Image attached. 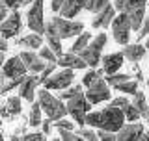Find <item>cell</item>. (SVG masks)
Returning a JSON list of instances; mask_svg holds the SVG:
<instances>
[{
    "instance_id": "1",
    "label": "cell",
    "mask_w": 149,
    "mask_h": 141,
    "mask_svg": "<svg viewBox=\"0 0 149 141\" xmlns=\"http://www.w3.org/2000/svg\"><path fill=\"white\" fill-rule=\"evenodd\" d=\"M125 123V115L119 108L116 106H104L99 111H88L84 115V124L90 128H101V130H110V132H118Z\"/></svg>"
},
{
    "instance_id": "2",
    "label": "cell",
    "mask_w": 149,
    "mask_h": 141,
    "mask_svg": "<svg viewBox=\"0 0 149 141\" xmlns=\"http://www.w3.org/2000/svg\"><path fill=\"white\" fill-rule=\"evenodd\" d=\"M82 30H84V22L73 21V19H65L62 15L50 17V21L45 24V35H54L60 41L77 37Z\"/></svg>"
},
{
    "instance_id": "3",
    "label": "cell",
    "mask_w": 149,
    "mask_h": 141,
    "mask_svg": "<svg viewBox=\"0 0 149 141\" xmlns=\"http://www.w3.org/2000/svg\"><path fill=\"white\" fill-rule=\"evenodd\" d=\"M36 95H37V104H39L41 111H45V115L49 117L50 121H56L60 117L67 115V110H65V102L60 100L58 97L50 95V89H41L37 91L36 89Z\"/></svg>"
},
{
    "instance_id": "4",
    "label": "cell",
    "mask_w": 149,
    "mask_h": 141,
    "mask_svg": "<svg viewBox=\"0 0 149 141\" xmlns=\"http://www.w3.org/2000/svg\"><path fill=\"white\" fill-rule=\"evenodd\" d=\"M106 41H108L106 34H104V32H101V34H97L95 37H91L90 43H88L80 52H78V56L86 62V65L90 69H95L97 65H99L101 58H102V48L106 46Z\"/></svg>"
},
{
    "instance_id": "5",
    "label": "cell",
    "mask_w": 149,
    "mask_h": 141,
    "mask_svg": "<svg viewBox=\"0 0 149 141\" xmlns=\"http://www.w3.org/2000/svg\"><path fill=\"white\" fill-rule=\"evenodd\" d=\"M65 110H67V115H71V119L74 121V124L84 126V115L91 110V104L88 102V98L84 97L82 91L65 100Z\"/></svg>"
},
{
    "instance_id": "6",
    "label": "cell",
    "mask_w": 149,
    "mask_h": 141,
    "mask_svg": "<svg viewBox=\"0 0 149 141\" xmlns=\"http://www.w3.org/2000/svg\"><path fill=\"white\" fill-rule=\"evenodd\" d=\"M112 26V37H114V41L118 45H127L130 41V22H129V17L125 11H118L114 15L110 22Z\"/></svg>"
},
{
    "instance_id": "7",
    "label": "cell",
    "mask_w": 149,
    "mask_h": 141,
    "mask_svg": "<svg viewBox=\"0 0 149 141\" xmlns=\"http://www.w3.org/2000/svg\"><path fill=\"white\" fill-rule=\"evenodd\" d=\"M74 82V70L69 69V67H63L62 70H52V73L47 76L41 86L45 89H54V91H60V89L71 86Z\"/></svg>"
},
{
    "instance_id": "8",
    "label": "cell",
    "mask_w": 149,
    "mask_h": 141,
    "mask_svg": "<svg viewBox=\"0 0 149 141\" xmlns=\"http://www.w3.org/2000/svg\"><path fill=\"white\" fill-rule=\"evenodd\" d=\"M26 24L30 32L43 35L45 34V13H43V0H32L26 11Z\"/></svg>"
},
{
    "instance_id": "9",
    "label": "cell",
    "mask_w": 149,
    "mask_h": 141,
    "mask_svg": "<svg viewBox=\"0 0 149 141\" xmlns=\"http://www.w3.org/2000/svg\"><path fill=\"white\" fill-rule=\"evenodd\" d=\"M84 97H86L88 102L93 106V104H101V102H104V100H110L112 91H110V86L104 82V78L97 76L90 86H88V91H84Z\"/></svg>"
},
{
    "instance_id": "10",
    "label": "cell",
    "mask_w": 149,
    "mask_h": 141,
    "mask_svg": "<svg viewBox=\"0 0 149 141\" xmlns=\"http://www.w3.org/2000/svg\"><path fill=\"white\" fill-rule=\"evenodd\" d=\"M146 139H147L146 128L138 121L129 123V124L123 123V126L116 132V141H146Z\"/></svg>"
},
{
    "instance_id": "11",
    "label": "cell",
    "mask_w": 149,
    "mask_h": 141,
    "mask_svg": "<svg viewBox=\"0 0 149 141\" xmlns=\"http://www.w3.org/2000/svg\"><path fill=\"white\" fill-rule=\"evenodd\" d=\"M21 28H22L21 13H19V9H11V13L6 15V19L0 22V35L4 39H13L15 35H19Z\"/></svg>"
},
{
    "instance_id": "12",
    "label": "cell",
    "mask_w": 149,
    "mask_h": 141,
    "mask_svg": "<svg viewBox=\"0 0 149 141\" xmlns=\"http://www.w3.org/2000/svg\"><path fill=\"white\" fill-rule=\"evenodd\" d=\"M37 86H39V78H37L36 73H30L28 76L24 74L22 80H21V84H19V97L24 98V100H28V102H32L36 98Z\"/></svg>"
},
{
    "instance_id": "13",
    "label": "cell",
    "mask_w": 149,
    "mask_h": 141,
    "mask_svg": "<svg viewBox=\"0 0 149 141\" xmlns=\"http://www.w3.org/2000/svg\"><path fill=\"white\" fill-rule=\"evenodd\" d=\"M19 58L22 59V63H24V67H26V73H36V74H39L41 73V69L47 65L45 59H41L39 58V54H36L34 50H22L21 54H19Z\"/></svg>"
},
{
    "instance_id": "14",
    "label": "cell",
    "mask_w": 149,
    "mask_h": 141,
    "mask_svg": "<svg viewBox=\"0 0 149 141\" xmlns=\"http://www.w3.org/2000/svg\"><path fill=\"white\" fill-rule=\"evenodd\" d=\"M0 69H2V73L6 74L8 78H19V76H24L26 74V67H24V63H22V59L19 58V56L4 59V63H2Z\"/></svg>"
},
{
    "instance_id": "15",
    "label": "cell",
    "mask_w": 149,
    "mask_h": 141,
    "mask_svg": "<svg viewBox=\"0 0 149 141\" xmlns=\"http://www.w3.org/2000/svg\"><path fill=\"white\" fill-rule=\"evenodd\" d=\"M116 13L118 11H116L114 6L108 2L102 9H99V11L95 13V17H93V21H91V26L97 28V30H106V28L110 26V22H112V19H114Z\"/></svg>"
},
{
    "instance_id": "16",
    "label": "cell",
    "mask_w": 149,
    "mask_h": 141,
    "mask_svg": "<svg viewBox=\"0 0 149 141\" xmlns=\"http://www.w3.org/2000/svg\"><path fill=\"white\" fill-rule=\"evenodd\" d=\"M56 65H60V67H69V69H73V70L86 69L88 67L86 62H84L78 54H74V52H67V54L62 52L60 56H56Z\"/></svg>"
},
{
    "instance_id": "17",
    "label": "cell",
    "mask_w": 149,
    "mask_h": 141,
    "mask_svg": "<svg viewBox=\"0 0 149 141\" xmlns=\"http://www.w3.org/2000/svg\"><path fill=\"white\" fill-rule=\"evenodd\" d=\"M99 63L102 65V73L112 74V73H116V70L121 69V65L125 63V58H123L121 52H114V54H106L104 58H101Z\"/></svg>"
},
{
    "instance_id": "18",
    "label": "cell",
    "mask_w": 149,
    "mask_h": 141,
    "mask_svg": "<svg viewBox=\"0 0 149 141\" xmlns=\"http://www.w3.org/2000/svg\"><path fill=\"white\" fill-rule=\"evenodd\" d=\"M121 54H123L125 59H129V62L136 63V62H142L143 58H146V45L142 43H134V45H123V50H121Z\"/></svg>"
},
{
    "instance_id": "19",
    "label": "cell",
    "mask_w": 149,
    "mask_h": 141,
    "mask_svg": "<svg viewBox=\"0 0 149 141\" xmlns=\"http://www.w3.org/2000/svg\"><path fill=\"white\" fill-rule=\"evenodd\" d=\"M21 97H9L6 102H4V106H0V117H4V119H11V117L19 115L22 111V106H21Z\"/></svg>"
},
{
    "instance_id": "20",
    "label": "cell",
    "mask_w": 149,
    "mask_h": 141,
    "mask_svg": "<svg viewBox=\"0 0 149 141\" xmlns=\"http://www.w3.org/2000/svg\"><path fill=\"white\" fill-rule=\"evenodd\" d=\"M82 9H84V0H63L58 13L65 19H74Z\"/></svg>"
},
{
    "instance_id": "21",
    "label": "cell",
    "mask_w": 149,
    "mask_h": 141,
    "mask_svg": "<svg viewBox=\"0 0 149 141\" xmlns=\"http://www.w3.org/2000/svg\"><path fill=\"white\" fill-rule=\"evenodd\" d=\"M15 43H17V46H24V48H28V50H37L41 45H43V35H39V34L34 32V34L19 37Z\"/></svg>"
},
{
    "instance_id": "22",
    "label": "cell",
    "mask_w": 149,
    "mask_h": 141,
    "mask_svg": "<svg viewBox=\"0 0 149 141\" xmlns=\"http://www.w3.org/2000/svg\"><path fill=\"white\" fill-rule=\"evenodd\" d=\"M134 100H132V106L138 110L140 113V119H149V106H147V98H146V93L140 91V89H136V93H134Z\"/></svg>"
},
{
    "instance_id": "23",
    "label": "cell",
    "mask_w": 149,
    "mask_h": 141,
    "mask_svg": "<svg viewBox=\"0 0 149 141\" xmlns=\"http://www.w3.org/2000/svg\"><path fill=\"white\" fill-rule=\"evenodd\" d=\"M127 17L130 22V30L138 32V28L142 26L143 19H146V6H140V8H134L130 11H127Z\"/></svg>"
},
{
    "instance_id": "24",
    "label": "cell",
    "mask_w": 149,
    "mask_h": 141,
    "mask_svg": "<svg viewBox=\"0 0 149 141\" xmlns=\"http://www.w3.org/2000/svg\"><path fill=\"white\" fill-rule=\"evenodd\" d=\"M138 86H140V82L136 78H127V80H121V82H118V84H114V89H118V91H121V93H125V95H134L136 93V89H138Z\"/></svg>"
},
{
    "instance_id": "25",
    "label": "cell",
    "mask_w": 149,
    "mask_h": 141,
    "mask_svg": "<svg viewBox=\"0 0 149 141\" xmlns=\"http://www.w3.org/2000/svg\"><path fill=\"white\" fill-rule=\"evenodd\" d=\"M90 39H91V32H80V34L77 35V39H74V43L71 45V50L69 52H74V54H78L80 50L86 46L88 43H90Z\"/></svg>"
},
{
    "instance_id": "26",
    "label": "cell",
    "mask_w": 149,
    "mask_h": 141,
    "mask_svg": "<svg viewBox=\"0 0 149 141\" xmlns=\"http://www.w3.org/2000/svg\"><path fill=\"white\" fill-rule=\"evenodd\" d=\"M41 108L37 102L32 100V108H30V115H28V123H30V126H39L41 124Z\"/></svg>"
},
{
    "instance_id": "27",
    "label": "cell",
    "mask_w": 149,
    "mask_h": 141,
    "mask_svg": "<svg viewBox=\"0 0 149 141\" xmlns=\"http://www.w3.org/2000/svg\"><path fill=\"white\" fill-rule=\"evenodd\" d=\"M110 0H84V9H88V11H91V13H97Z\"/></svg>"
},
{
    "instance_id": "28",
    "label": "cell",
    "mask_w": 149,
    "mask_h": 141,
    "mask_svg": "<svg viewBox=\"0 0 149 141\" xmlns=\"http://www.w3.org/2000/svg\"><path fill=\"white\" fill-rule=\"evenodd\" d=\"M47 37V46H49L50 50L56 54V56H60L63 52V48H62V41L58 39V37H54V35H45Z\"/></svg>"
},
{
    "instance_id": "29",
    "label": "cell",
    "mask_w": 149,
    "mask_h": 141,
    "mask_svg": "<svg viewBox=\"0 0 149 141\" xmlns=\"http://www.w3.org/2000/svg\"><path fill=\"white\" fill-rule=\"evenodd\" d=\"M32 0H0V6L6 9H19L22 6H30Z\"/></svg>"
},
{
    "instance_id": "30",
    "label": "cell",
    "mask_w": 149,
    "mask_h": 141,
    "mask_svg": "<svg viewBox=\"0 0 149 141\" xmlns=\"http://www.w3.org/2000/svg\"><path fill=\"white\" fill-rule=\"evenodd\" d=\"M77 135H80V139H86V141H97V134L93 132L91 128H86V124L80 126V128H74Z\"/></svg>"
},
{
    "instance_id": "31",
    "label": "cell",
    "mask_w": 149,
    "mask_h": 141,
    "mask_svg": "<svg viewBox=\"0 0 149 141\" xmlns=\"http://www.w3.org/2000/svg\"><path fill=\"white\" fill-rule=\"evenodd\" d=\"M123 115H125V121H130V123H134V121H140V113L138 110L132 106V102L123 110Z\"/></svg>"
},
{
    "instance_id": "32",
    "label": "cell",
    "mask_w": 149,
    "mask_h": 141,
    "mask_svg": "<svg viewBox=\"0 0 149 141\" xmlns=\"http://www.w3.org/2000/svg\"><path fill=\"white\" fill-rule=\"evenodd\" d=\"M60 139L63 141H80V135H77L74 130H67V128H58Z\"/></svg>"
},
{
    "instance_id": "33",
    "label": "cell",
    "mask_w": 149,
    "mask_h": 141,
    "mask_svg": "<svg viewBox=\"0 0 149 141\" xmlns=\"http://www.w3.org/2000/svg\"><path fill=\"white\" fill-rule=\"evenodd\" d=\"M39 58L45 59V62H56V54H54L47 45H45V46H43V45L39 46Z\"/></svg>"
},
{
    "instance_id": "34",
    "label": "cell",
    "mask_w": 149,
    "mask_h": 141,
    "mask_svg": "<svg viewBox=\"0 0 149 141\" xmlns=\"http://www.w3.org/2000/svg\"><path fill=\"white\" fill-rule=\"evenodd\" d=\"M19 139H24V141H45L47 135L43 132H30L26 135H19Z\"/></svg>"
},
{
    "instance_id": "35",
    "label": "cell",
    "mask_w": 149,
    "mask_h": 141,
    "mask_svg": "<svg viewBox=\"0 0 149 141\" xmlns=\"http://www.w3.org/2000/svg\"><path fill=\"white\" fill-rule=\"evenodd\" d=\"M99 132H95L97 134V139H101V141H116V132H110V130H101V128H97Z\"/></svg>"
},
{
    "instance_id": "36",
    "label": "cell",
    "mask_w": 149,
    "mask_h": 141,
    "mask_svg": "<svg viewBox=\"0 0 149 141\" xmlns=\"http://www.w3.org/2000/svg\"><path fill=\"white\" fill-rule=\"evenodd\" d=\"M146 4H147V0H125V8H123V11L127 13V11H130V9L140 8V6H146Z\"/></svg>"
},
{
    "instance_id": "37",
    "label": "cell",
    "mask_w": 149,
    "mask_h": 141,
    "mask_svg": "<svg viewBox=\"0 0 149 141\" xmlns=\"http://www.w3.org/2000/svg\"><path fill=\"white\" fill-rule=\"evenodd\" d=\"M110 104H112V106H116V108H119V110L123 111L125 108H127V106L130 104V100H129L127 97H118V98H114V100H112Z\"/></svg>"
},
{
    "instance_id": "38",
    "label": "cell",
    "mask_w": 149,
    "mask_h": 141,
    "mask_svg": "<svg viewBox=\"0 0 149 141\" xmlns=\"http://www.w3.org/2000/svg\"><path fill=\"white\" fill-rule=\"evenodd\" d=\"M97 76H99V73H97V70H88V73L82 76V86H86V87H88Z\"/></svg>"
},
{
    "instance_id": "39",
    "label": "cell",
    "mask_w": 149,
    "mask_h": 141,
    "mask_svg": "<svg viewBox=\"0 0 149 141\" xmlns=\"http://www.w3.org/2000/svg\"><path fill=\"white\" fill-rule=\"evenodd\" d=\"M147 32H149V19L146 17V19H143V22H142V26L138 28V41H142L143 37L147 35Z\"/></svg>"
},
{
    "instance_id": "40",
    "label": "cell",
    "mask_w": 149,
    "mask_h": 141,
    "mask_svg": "<svg viewBox=\"0 0 149 141\" xmlns=\"http://www.w3.org/2000/svg\"><path fill=\"white\" fill-rule=\"evenodd\" d=\"M50 123H52V121H50L49 117H47V121H43V119H41V126H43V134H45V135H49V134H50V130H52V126H50Z\"/></svg>"
},
{
    "instance_id": "41",
    "label": "cell",
    "mask_w": 149,
    "mask_h": 141,
    "mask_svg": "<svg viewBox=\"0 0 149 141\" xmlns=\"http://www.w3.org/2000/svg\"><path fill=\"white\" fill-rule=\"evenodd\" d=\"M62 2L63 0H52V2H50V9H52L54 13H58L60 8H62Z\"/></svg>"
},
{
    "instance_id": "42",
    "label": "cell",
    "mask_w": 149,
    "mask_h": 141,
    "mask_svg": "<svg viewBox=\"0 0 149 141\" xmlns=\"http://www.w3.org/2000/svg\"><path fill=\"white\" fill-rule=\"evenodd\" d=\"M134 70H136V80H138L140 84H142V82H143V74H142V69L138 67V62L134 63Z\"/></svg>"
},
{
    "instance_id": "43",
    "label": "cell",
    "mask_w": 149,
    "mask_h": 141,
    "mask_svg": "<svg viewBox=\"0 0 149 141\" xmlns=\"http://www.w3.org/2000/svg\"><path fill=\"white\" fill-rule=\"evenodd\" d=\"M8 48H9V45H8V39H4V37L0 35V52H6Z\"/></svg>"
},
{
    "instance_id": "44",
    "label": "cell",
    "mask_w": 149,
    "mask_h": 141,
    "mask_svg": "<svg viewBox=\"0 0 149 141\" xmlns=\"http://www.w3.org/2000/svg\"><path fill=\"white\" fill-rule=\"evenodd\" d=\"M6 15H8V9H6V8H2V6H0V22H2V21H4V19H6Z\"/></svg>"
},
{
    "instance_id": "45",
    "label": "cell",
    "mask_w": 149,
    "mask_h": 141,
    "mask_svg": "<svg viewBox=\"0 0 149 141\" xmlns=\"http://www.w3.org/2000/svg\"><path fill=\"white\" fill-rule=\"evenodd\" d=\"M4 59H6V52H0V67H2V63H4Z\"/></svg>"
},
{
    "instance_id": "46",
    "label": "cell",
    "mask_w": 149,
    "mask_h": 141,
    "mask_svg": "<svg viewBox=\"0 0 149 141\" xmlns=\"http://www.w3.org/2000/svg\"><path fill=\"white\" fill-rule=\"evenodd\" d=\"M4 139V135H2V132H0V141H2Z\"/></svg>"
},
{
    "instance_id": "47",
    "label": "cell",
    "mask_w": 149,
    "mask_h": 141,
    "mask_svg": "<svg viewBox=\"0 0 149 141\" xmlns=\"http://www.w3.org/2000/svg\"><path fill=\"white\" fill-rule=\"evenodd\" d=\"M0 126H2V121H0Z\"/></svg>"
}]
</instances>
